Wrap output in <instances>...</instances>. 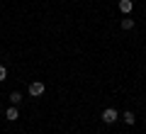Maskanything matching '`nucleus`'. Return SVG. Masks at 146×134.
<instances>
[{"label": "nucleus", "instance_id": "obj_5", "mask_svg": "<svg viewBox=\"0 0 146 134\" xmlns=\"http://www.w3.org/2000/svg\"><path fill=\"white\" fill-rule=\"evenodd\" d=\"M119 117L124 119V124H134V122H136V117H134V112H131V110H129V112H124V115H119Z\"/></svg>", "mask_w": 146, "mask_h": 134}, {"label": "nucleus", "instance_id": "obj_6", "mask_svg": "<svg viewBox=\"0 0 146 134\" xmlns=\"http://www.w3.org/2000/svg\"><path fill=\"white\" fill-rule=\"evenodd\" d=\"M122 29H134V20H131L129 15H127L124 20H122Z\"/></svg>", "mask_w": 146, "mask_h": 134}, {"label": "nucleus", "instance_id": "obj_2", "mask_svg": "<svg viewBox=\"0 0 146 134\" xmlns=\"http://www.w3.org/2000/svg\"><path fill=\"white\" fill-rule=\"evenodd\" d=\"M29 95H32V98H39V95H44V83L32 81V83H29Z\"/></svg>", "mask_w": 146, "mask_h": 134}, {"label": "nucleus", "instance_id": "obj_4", "mask_svg": "<svg viewBox=\"0 0 146 134\" xmlns=\"http://www.w3.org/2000/svg\"><path fill=\"white\" fill-rule=\"evenodd\" d=\"M20 117V112H17V105H12V107L5 110V119H10V122H15V119Z\"/></svg>", "mask_w": 146, "mask_h": 134}, {"label": "nucleus", "instance_id": "obj_3", "mask_svg": "<svg viewBox=\"0 0 146 134\" xmlns=\"http://www.w3.org/2000/svg\"><path fill=\"white\" fill-rule=\"evenodd\" d=\"M134 10V0H119V12L122 15H129Z\"/></svg>", "mask_w": 146, "mask_h": 134}, {"label": "nucleus", "instance_id": "obj_8", "mask_svg": "<svg viewBox=\"0 0 146 134\" xmlns=\"http://www.w3.org/2000/svg\"><path fill=\"white\" fill-rule=\"evenodd\" d=\"M3 81H7V68L0 63V83H3Z\"/></svg>", "mask_w": 146, "mask_h": 134}, {"label": "nucleus", "instance_id": "obj_1", "mask_svg": "<svg viewBox=\"0 0 146 134\" xmlns=\"http://www.w3.org/2000/svg\"><path fill=\"white\" fill-rule=\"evenodd\" d=\"M100 119H102L105 124H115L117 119H119V112H117L115 107H107V110H102V115H100Z\"/></svg>", "mask_w": 146, "mask_h": 134}, {"label": "nucleus", "instance_id": "obj_7", "mask_svg": "<svg viewBox=\"0 0 146 134\" xmlns=\"http://www.w3.org/2000/svg\"><path fill=\"white\" fill-rule=\"evenodd\" d=\"M10 103H12V105H20V103H22V95H20V93H10Z\"/></svg>", "mask_w": 146, "mask_h": 134}]
</instances>
